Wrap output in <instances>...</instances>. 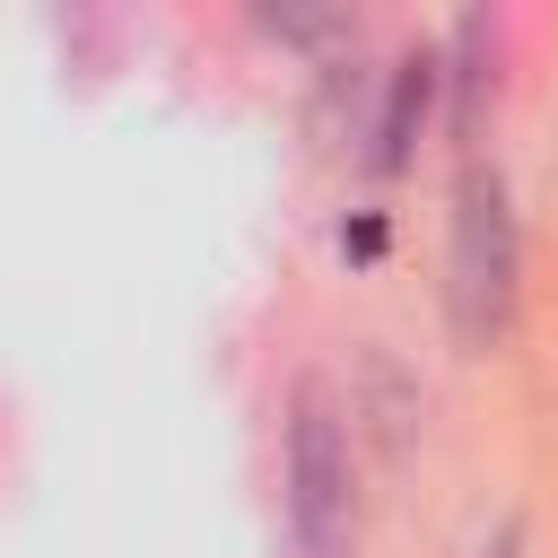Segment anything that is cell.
<instances>
[{
	"label": "cell",
	"instance_id": "cell-1",
	"mask_svg": "<svg viewBox=\"0 0 558 558\" xmlns=\"http://www.w3.org/2000/svg\"><path fill=\"white\" fill-rule=\"evenodd\" d=\"M514 279H523V253H514L506 183H497V166L471 157L462 183H453V227H445V314H453V340H462V349L506 340V323H514Z\"/></svg>",
	"mask_w": 558,
	"mask_h": 558
},
{
	"label": "cell",
	"instance_id": "cell-2",
	"mask_svg": "<svg viewBox=\"0 0 558 558\" xmlns=\"http://www.w3.org/2000/svg\"><path fill=\"white\" fill-rule=\"evenodd\" d=\"M288 514L314 558H340L357 541V462L323 384H296V410H288Z\"/></svg>",
	"mask_w": 558,
	"mask_h": 558
},
{
	"label": "cell",
	"instance_id": "cell-3",
	"mask_svg": "<svg viewBox=\"0 0 558 558\" xmlns=\"http://www.w3.org/2000/svg\"><path fill=\"white\" fill-rule=\"evenodd\" d=\"M427 96H436V52H401L392 78H384V113H375V166H384V174L410 166L418 122H427Z\"/></svg>",
	"mask_w": 558,
	"mask_h": 558
},
{
	"label": "cell",
	"instance_id": "cell-4",
	"mask_svg": "<svg viewBox=\"0 0 558 558\" xmlns=\"http://www.w3.org/2000/svg\"><path fill=\"white\" fill-rule=\"evenodd\" d=\"M488 52H497L488 17H462V26H453V131H462V140H471L480 113H488Z\"/></svg>",
	"mask_w": 558,
	"mask_h": 558
}]
</instances>
